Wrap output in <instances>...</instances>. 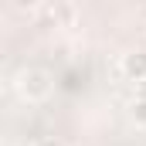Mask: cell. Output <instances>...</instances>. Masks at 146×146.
I'll return each instance as SVG.
<instances>
[{
  "label": "cell",
  "instance_id": "1",
  "mask_svg": "<svg viewBox=\"0 0 146 146\" xmlns=\"http://www.w3.org/2000/svg\"><path fill=\"white\" fill-rule=\"evenodd\" d=\"M14 88H17V95L24 102H44L51 95V88H54V78H51V72H44V68H24V72L17 75Z\"/></svg>",
  "mask_w": 146,
  "mask_h": 146
},
{
  "label": "cell",
  "instance_id": "2",
  "mask_svg": "<svg viewBox=\"0 0 146 146\" xmlns=\"http://www.w3.org/2000/svg\"><path fill=\"white\" fill-rule=\"evenodd\" d=\"M119 68H122V75H126L133 85L146 82V48H133V51H126L122 61H119Z\"/></svg>",
  "mask_w": 146,
  "mask_h": 146
},
{
  "label": "cell",
  "instance_id": "3",
  "mask_svg": "<svg viewBox=\"0 0 146 146\" xmlns=\"http://www.w3.org/2000/svg\"><path fill=\"white\" fill-rule=\"evenodd\" d=\"M129 119H133V126L146 129V102H143V99H133V106H129Z\"/></svg>",
  "mask_w": 146,
  "mask_h": 146
},
{
  "label": "cell",
  "instance_id": "4",
  "mask_svg": "<svg viewBox=\"0 0 146 146\" xmlns=\"http://www.w3.org/2000/svg\"><path fill=\"white\" fill-rule=\"evenodd\" d=\"M34 146H61L54 136H41V139H34Z\"/></svg>",
  "mask_w": 146,
  "mask_h": 146
},
{
  "label": "cell",
  "instance_id": "5",
  "mask_svg": "<svg viewBox=\"0 0 146 146\" xmlns=\"http://www.w3.org/2000/svg\"><path fill=\"white\" fill-rule=\"evenodd\" d=\"M136 99H143V102H146V82H139V85H136Z\"/></svg>",
  "mask_w": 146,
  "mask_h": 146
}]
</instances>
